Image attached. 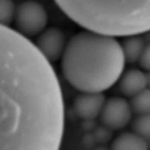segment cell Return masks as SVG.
<instances>
[{"instance_id":"cell-14","label":"cell","mask_w":150,"mask_h":150,"mask_svg":"<svg viewBox=\"0 0 150 150\" xmlns=\"http://www.w3.org/2000/svg\"><path fill=\"white\" fill-rule=\"evenodd\" d=\"M138 63L143 69L150 71V44L145 46Z\"/></svg>"},{"instance_id":"cell-13","label":"cell","mask_w":150,"mask_h":150,"mask_svg":"<svg viewBox=\"0 0 150 150\" xmlns=\"http://www.w3.org/2000/svg\"><path fill=\"white\" fill-rule=\"evenodd\" d=\"M113 132L112 130L101 124L100 127L95 128L93 136L95 142L100 145H106L112 139Z\"/></svg>"},{"instance_id":"cell-7","label":"cell","mask_w":150,"mask_h":150,"mask_svg":"<svg viewBox=\"0 0 150 150\" xmlns=\"http://www.w3.org/2000/svg\"><path fill=\"white\" fill-rule=\"evenodd\" d=\"M118 83L121 93L130 98L148 88L147 76L142 70L138 69L124 70Z\"/></svg>"},{"instance_id":"cell-4","label":"cell","mask_w":150,"mask_h":150,"mask_svg":"<svg viewBox=\"0 0 150 150\" xmlns=\"http://www.w3.org/2000/svg\"><path fill=\"white\" fill-rule=\"evenodd\" d=\"M134 113L130 101L123 97H112L106 99L99 118L101 125L114 132L128 126Z\"/></svg>"},{"instance_id":"cell-10","label":"cell","mask_w":150,"mask_h":150,"mask_svg":"<svg viewBox=\"0 0 150 150\" xmlns=\"http://www.w3.org/2000/svg\"><path fill=\"white\" fill-rule=\"evenodd\" d=\"M130 103L137 115L150 114V89L147 88L132 97Z\"/></svg>"},{"instance_id":"cell-2","label":"cell","mask_w":150,"mask_h":150,"mask_svg":"<svg viewBox=\"0 0 150 150\" xmlns=\"http://www.w3.org/2000/svg\"><path fill=\"white\" fill-rule=\"evenodd\" d=\"M85 30L114 37L150 29V0H54Z\"/></svg>"},{"instance_id":"cell-15","label":"cell","mask_w":150,"mask_h":150,"mask_svg":"<svg viewBox=\"0 0 150 150\" xmlns=\"http://www.w3.org/2000/svg\"><path fill=\"white\" fill-rule=\"evenodd\" d=\"M93 150H110V148L107 147L106 145H100L99 146L96 147Z\"/></svg>"},{"instance_id":"cell-6","label":"cell","mask_w":150,"mask_h":150,"mask_svg":"<svg viewBox=\"0 0 150 150\" xmlns=\"http://www.w3.org/2000/svg\"><path fill=\"white\" fill-rule=\"evenodd\" d=\"M106 99L103 93L80 92L73 101V109L83 120L94 121L99 117Z\"/></svg>"},{"instance_id":"cell-9","label":"cell","mask_w":150,"mask_h":150,"mask_svg":"<svg viewBox=\"0 0 150 150\" xmlns=\"http://www.w3.org/2000/svg\"><path fill=\"white\" fill-rule=\"evenodd\" d=\"M126 63L134 64L138 62L146 44L138 36L127 37L121 44Z\"/></svg>"},{"instance_id":"cell-11","label":"cell","mask_w":150,"mask_h":150,"mask_svg":"<svg viewBox=\"0 0 150 150\" xmlns=\"http://www.w3.org/2000/svg\"><path fill=\"white\" fill-rule=\"evenodd\" d=\"M132 131L144 140H150V114L140 115L132 122Z\"/></svg>"},{"instance_id":"cell-12","label":"cell","mask_w":150,"mask_h":150,"mask_svg":"<svg viewBox=\"0 0 150 150\" xmlns=\"http://www.w3.org/2000/svg\"><path fill=\"white\" fill-rule=\"evenodd\" d=\"M16 8L13 0H0V25L9 27L14 22Z\"/></svg>"},{"instance_id":"cell-5","label":"cell","mask_w":150,"mask_h":150,"mask_svg":"<svg viewBox=\"0 0 150 150\" xmlns=\"http://www.w3.org/2000/svg\"><path fill=\"white\" fill-rule=\"evenodd\" d=\"M68 40L63 31L55 27L46 28L37 37L35 46L50 63L61 60Z\"/></svg>"},{"instance_id":"cell-3","label":"cell","mask_w":150,"mask_h":150,"mask_svg":"<svg viewBox=\"0 0 150 150\" xmlns=\"http://www.w3.org/2000/svg\"><path fill=\"white\" fill-rule=\"evenodd\" d=\"M14 22L16 30L29 39L38 37L47 28L48 16L41 4L26 1L17 6Z\"/></svg>"},{"instance_id":"cell-8","label":"cell","mask_w":150,"mask_h":150,"mask_svg":"<svg viewBox=\"0 0 150 150\" xmlns=\"http://www.w3.org/2000/svg\"><path fill=\"white\" fill-rule=\"evenodd\" d=\"M110 150H149L147 141L133 131L124 132L112 141Z\"/></svg>"},{"instance_id":"cell-1","label":"cell","mask_w":150,"mask_h":150,"mask_svg":"<svg viewBox=\"0 0 150 150\" xmlns=\"http://www.w3.org/2000/svg\"><path fill=\"white\" fill-rule=\"evenodd\" d=\"M61 61L63 76L79 92L110 89L118 83L127 63L116 38L86 30L68 40Z\"/></svg>"}]
</instances>
